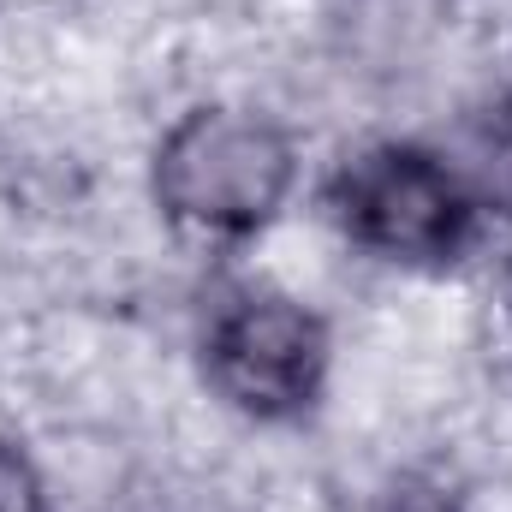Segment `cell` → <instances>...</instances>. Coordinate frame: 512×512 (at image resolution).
Returning a JSON list of instances; mask_svg holds the SVG:
<instances>
[{
	"mask_svg": "<svg viewBox=\"0 0 512 512\" xmlns=\"http://www.w3.org/2000/svg\"><path fill=\"white\" fill-rule=\"evenodd\" d=\"M0 512H48L36 465L18 447H6V441H0Z\"/></svg>",
	"mask_w": 512,
	"mask_h": 512,
	"instance_id": "4",
	"label": "cell"
},
{
	"mask_svg": "<svg viewBox=\"0 0 512 512\" xmlns=\"http://www.w3.org/2000/svg\"><path fill=\"white\" fill-rule=\"evenodd\" d=\"M322 364V322L286 298H245L209 328V382L251 417L304 411L322 387Z\"/></svg>",
	"mask_w": 512,
	"mask_h": 512,
	"instance_id": "3",
	"label": "cell"
},
{
	"mask_svg": "<svg viewBox=\"0 0 512 512\" xmlns=\"http://www.w3.org/2000/svg\"><path fill=\"white\" fill-rule=\"evenodd\" d=\"M334 209L358 245L399 256V262H441L459 251V239L471 227V203H465L459 179L435 155L399 149V143L358 155L340 173Z\"/></svg>",
	"mask_w": 512,
	"mask_h": 512,
	"instance_id": "2",
	"label": "cell"
},
{
	"mask_svg": "<svg viewBox=\"0 0 512 512\" xmlns=\"http://www.w3.org/2000/svg\"><path fill=\"white\" fill-rule=\"evenodd\" d=\"M387 512H465L459 501H447V495H435V489H399Z\"/></svg>",
	"mask_w": 512,
	"mask_h": 512,
	"instance_id": "5",
	"label": "cell"
},
{
	"mask_svg": "<svg viewBox=\"0 0 512 512\" xmlns=\"http://www.w3.org/2000/svg\"><path fill=\"white\" fill-rule=\"evenodd\" d=\"M292 185V143L256 114L197 108L155 149V197L203 233H251Z\"/></svg>",
	"mask_w": 512,
	"mask_h": 512,
	"instance_id": "1",
	"label": "cell"
}]
</instances>
